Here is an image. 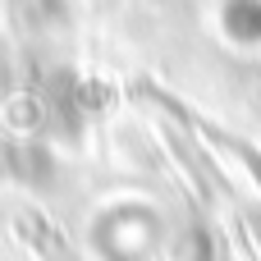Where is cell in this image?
I'll list each match as a JSON object with an SVG mask.
<instances>
[{
    "instance_id": "1",
    "label": "cell",
    "mask_w": 261,
    "mask_h": 261,
    "mask_svg": "<svg viewBox=\"0 0 261 261\" xmlns=\"http://www.w3.org/2000/svg\"><path fill=\"white\" fill-rule=\"evenodd\" d=\"M252 225H257V239H261V216H252Z\"/></svg>"
}]
</instances>
